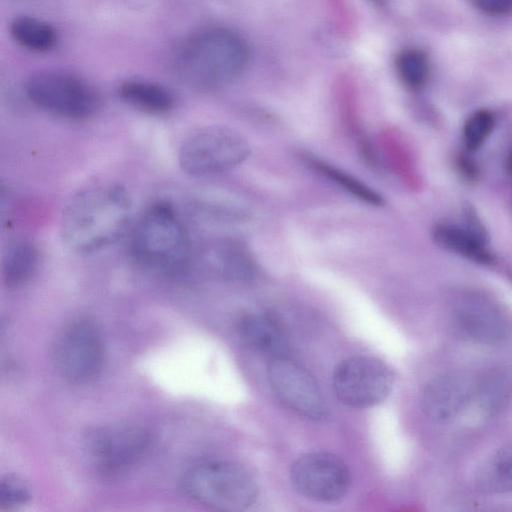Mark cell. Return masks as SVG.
<instances>
[{
    "label": "cell",
    "mask_w": 512,
    "mask_h": 512,
    "mask_svg": "<svg viewBox=\"0 0 512 512\" xmlns=\"http://www.w3.org/2000/svg\"><path fill=\"white\" fill-rule=\"evenodd\" d=\"M10 33L19 45L37 52L52 49L57 41V34L51 25L28 16L13 19Z\"/></svg>",
    "instance_id": "ffe728a7"
},
{
    "label": "cell",
    "mask_w": 512,
    "mask_h": 512,
    "mask_svg": "<svg viewBox=\"0 0 512 512\" xmlns=\"http://www.w3.org/2000/svg\"><path fill=\"white\" fill-rule=\"evenodd\" d=\"M149 431L139 425L120 424L90 430L85 447L104 471H115L133 464L148 449Z\"/></svg>",
    "instance_id": "8fae6325"
},
{
    "label": "cell",
    "mask_w": 512,
    "mask_h": 512,
    "mask_svg": "<svg viewBox=\"0 0 512 512\" xmlns=\"http://www.w3.org/2000/svg\"><path fill=\"white\" fill-rule=\"evenodd\" d=\"M30 101L42 110L68 119H86L100 108L96 90L80 77L61 71H42L25 84Z\"/></svg>",
    "instance_id": "8992f818"
},
{
    "label": "cell",
    "mask_w": 512,
    "mask_h": 512,
    "mask_svg": "<svg viewBox=\"0 0 512 512\" xmlns=\"http://www.w3.org/2000/svg\"><path fill=\"white\" fill-rule=\"evenodd\" d=\"M290 480L302 496L317 502H335L349 490L351 476L346 463L324 451L306 453L290 469Z\"/></svg>",
    "instance_id": "30bf717a"
},
{
    "label": "cell",
    "mask_w": 512,
    "mask_h": 512,
    "mask_svg": "<svg viewBox=\"0 0 512 512\" xmlns=\"http://www.w3.org/2000/svg\"><path fill=\"white\" fill-rule=\"evenodd\" d=\"M31 497L29 485L20 477L7 475L0 480V508L13 509L26 504Z\"/></svg>",
    "instance_id": "d4e9b609"
},
{
    "label": "cell",
    "mask_w": 512,
    "mask_h": 512,
    "mask_svg": "<svg viewBox=\"0 0 512 512\" xmlns=\"http://www.w3.org/2000/svg\"><path fill=\"white\" fill-rule=\"evenodd\" d=\"M495 124L493 114L485 109L473 112L465 121L462 138L468 151L479 149L491 134Z\"/></svg>",
    "instance_id": "cb8c5ba5"
},
{
    "label": "cell",
    "mask_w": 512,
    "mask_h": 512,
    "mask_svg": "<svg viewBox=\"0 0 512 512\" xmlns=\"http://www.w3.org/2000/svg\"><path fill=\"white\" fill-rule=\"evenodd\" d=\"M239 338L249 348L270 359L286 355L287 335L281 321L271 313H248L236 322Z\"/></svg>",
    "instance_id": "5bb4252c"
},
{
    "label": "cell",
    "mask_w": 512,
    "mask_h": 512,
    "mask_svg": "<svg viewBox=\"0 0 512 512\" xmlns=\"http://www.w3.org/2000/svg\"><path fill=\"white\" fill-rule=\"evenodd\" d=\"M477 481L488 492L512 491V444L500 448L486 461Z\"/></svg>",
    "instance_id": "44dd1931"
},
{
    "label": "cell",
    "mask_w": 512,
    "mask_h": 512,
    "mask_svg": "<svg viewBox=\"0 0 512 512\" xmlns=\"http://www.w3.org/2000/svg\"><path fill=\"white\" fill-rule=\"evenodd\" d=\"M457 165L459 167L460 172L464 175V177L472 180L477 176V168L475 164L468 158L460 157L457 160Z\"/></svg>",
    "instance_id": "83f0119b"
},
{
    "label": "cell",
    "mask_w": 512,
    "mask_h": 512,
    "mask_svg": "<svg viewBox=\"0 0 512 512\" xmlns=\"http://www.w3.org/2000/svg\"><path fill=\"white\" fill-rule=\"evenodd\" d=\"M40 260V250L33 241L25 238L14 240L2 256L1 274L4 284L9 288L27 284L36 274Z\"/></svg>",
    "instance_id": "2e32d148"
},
{
    "label": "cell",
    "mask_w": 512,
    "mask_h": 512,
    "mask_svg": "<svg viewBox=\"0 0 512 512\" xmlns=\"http://www.w3.org/2000/svg\"><path fill=\"white\" fill-rule=\"evenodd\" d=\"M506 167L508 172L512 175V151L509 153L506 160Z\"/></svg>",
    "instance_id": "f1b7e54d"
},
{
    "label": "cell",
    "mask_w": 512,
    "mask_h": 512,
    "mask_svg": "<svg viewBox=\"0 0 512 512\" xmlns=\"http://www.w3.org/2000/svg\"><path fill=\"white\" fill-rule=\"evenodd\" d=\"M396 70L401 81L410 88H419L429 75V60L420 49L407 48L396 58Z\"/></svg>",
    "instance_id": "603a6c76"
},
{
    "label": "cell",
    "mask_w": 512,
    "mask_h": 512,
    "mask_svg": "<svg viewBox=\"0 0 512 512\" xmlns=\"http://www.w3.org/2000/svg\"><path fill=\"white\" fill-rule=\"evenodd\" d=\"M250 154L247 140L224 126H206L189 133L178 149V163L193 177L209 176L241 164Z\"/></svg>",
    "instance_id": "5b68a950"
},
{
    "label": "cell",
    "mask_w": 512,
    "mask_h": 512,
    "mask_svg": "<svg viewBox=\"0 0 512 512\" xmlns=\"http://www.w3.org/2000/svg\"><path fill=\"white\" fill-rule=\"evenodd\" d=\"M434 242L442 249L480 264L493 262L491 252L482 241L466 227L453 224H438L432 232Z\"/></svg>",
    "instance_id": "ac0fdd59"
},
{
    "label": "cell",
    "mask_w": 512,
    "mask_h": 512,
    "mask_svg": "<svg viewBox=\"0 0 512 512\" xmlns=\"http://www.w3.org/2000/svg\"><path fill=\"white\" fill-rule=\"evenodd\" d=\"M308 163L323 177L329 179L355 198H358L370 205L380 206L383 204L384 200L381 195L349 173L342 171L329 163L314 158L309 159Z\"/></svg>",
    "instance_id": "7402d4cb"
},
{
    "label": "cell",
    "mask_w": 512,
    "mask_h": 512,
    "mask_svg": "<svg viewBox=\"0 0 512 512\" xmlns=\"http://www.w3.org/2000/svg\"><path fill=\"white\" fill-rule=\"evenodd\" d=\"M464 217L466 222V228L475 234L482 241L487 242V232L480 222L478 216L473 211V209L468 206L464 209Z\"/></svg>",
    "instance_id": "4316f807"
},
{
    "label": "cell",
    "mask_w": 512,
    "mask_h": 512,
    "mask_svg": "<svg viewBox=\"0 0 512 512\" xmlns=\"http://www.w3.org/2000/svg\"><path fill=\"white\" fill-rule=\"evenodd\" d=\"M512 394V379L501 370L488 372L476 381L474 393L467 408H476L483 416H492L508 403Z\"/></svg>",
    "instance_id": "d6986e66"
},
{
    "label": "cell",
    "mask_w": 512,
    "mask_h": 512,
    "mask_svg": "<svg viewBox=\"0 0 512 512\" xmlns=\"http://www.w3.org/2000/svg\"><path fill=\"white\" fill-rule=\"evenodd\" d=\"M131 199L117 183H97L76 192L65 205L60 235L65 245L89 253L117 241L131 217Z\"/></svg>",
    "instance_id": "6da1fadb"
},
{
    "label": "cell",
    "mask_w": 512,
    "mask_h": 512,
    "mask_svg": "<svg viewBox=\"0 0 512 512\" xmlns=\"http://www.w3.org/2000/svg\"><path fill=\"white\" fill-rule=\"evenodd\" d=\"M394 375L381 360L352 356L339 362L332 374L334 393L342 404L362 409L375 406L390 394Z\"/></svg>",
    "instance_id": "ba28073f"
},
{
    "label": "cell",
    "mask_w": 512,
    "mask_h": 512,
    "mask_svg": "<svg viewBox=\"0 0 512 512\" xmlns=\"http://www.w3.org/2000/svg\"><path fill=\"white\" fill-rule=\"evenodd\" d=\"M120 98L133 108L152 115H163L175 106L174 95L160 84L130 79L118 88Z\"/></svg>",
    "instance_id": "e0dca14e"
},
{
    "label": "cell",
    "mask_w": 512,
    "mask_h": 512,
    "mask_svg": "<svg viewBox=\"0 0 512 512\" xmlns=\"http://www.w3.org/2000/svg\"><path fill=\"white\" fill-rule=\"evenodd\" d=\"M54 362L59 374L73 384H84L100 373L104 360L101 334L88 318L69 322L54 344Z\"/></svg>",
    "instance_id": "52a82bcc"
},
{
    "label": "cell",
    "mask_w": 512,
    "mask_h": 512,
    "mask_svg": "<svg viewBox=\"0 0 512 512\" xmlns=\"http://www.w3.org/2000/svg\"><path fill=\"white\" fill-rule=\"evenodd\" d=\"M476 381L463 372H449L432 379L422 394L426 416L436 422H449L470 404Z\"/></svg>",
    "instance_id": "7c38bea8"
},
{
    "label": "cell",
    "mask_w": 512,
    "mask_h": 512,
    "mask_svg": "<svg viewBox=\"0 0 512 512\" xmlns=\"http://www.w3.org/2000/svg\"><path fill=\"white\" fill-rule=\"evenodd\" d=\"M270 387L288 409L307 419L323 421L328 406L313 375L287 355L270 359L267 367Z\"/></svg>",
    "instance_id": "9c48e42d"
},
{
    "label": "cell",
    "mask_w": 512,
    "mask_h": 512,
    "mask_svg": "<svg viewBox=\"0 0 512 512\" xmlns=\"http://www.w3.org/2000/svg\"><path fill=\"white\" fill-rule=\"evenodd\" d=\"M479 8L492 15H503L512 11V0H476Z\"/></svg>",
    "instance_id": "484cf974"
},
{
    "label": "cell",
    "mask_w": 512,
    "mask_h": 512,
    "mask_svg": "<svg viewBox=\"0 0 512 512\" xmlns=\"http://www.w3.org/2000/svg\"><path fill=\"white\" fill-rule=\"evenodd\" d=\"M249 60V48L237 32L221 27L204 29L177 49L173 68L187 85L213 89L236 79Z\"/></svg>",
    "instance_id": "7a4b0ae2"
},
{
    "label": "cell",
    "mask_w": 512,
    "mask_h": 512,
    "mask_svg": "<svg viewBox=\"0 0 512 512\" xmlns=\"http://www.w3.org/2000/svg\"><path fill=\"white\" fill-rule=\"evenodd\" d=\"M131 253L142 266L175 273L189 256V237L177 210L168 201L152 203L139 218L131 237Z\"/></svg>",
    "instance_id": "3957f363"
},
{
    "label": "cell",
    "mask_w": 512,
    "mask_h": 512,
    "mask_svg": "<svg viewBox=\"0 0 512 512\" xmlns=\"http://www.w3.org/2000/svg\"><path fill=\"white\" fill-rule=\"evenodd\" d=\"M182 487L194 501L225 512L246 510L258 496V486L251 474L228 461H208L191 467Z\"/></svg>",
    "instance_id": "277c9868"
},
{
    "label": "cell",
    "mask_w": 512,
    "mask_h": 512,
    "mask_svg": "<svg viewBox=\"0 0 512 512\" xmlns=\"http://www.w3.org/2000/svg\"><path fill=\"white\" fill-rule=\"evenodd\" d=\"M456 326L470 340L486 345L501 342L508 333V325L498 309L487 300L466 296L454 306Z\"/></svg>",
    "instance_id": "4fadbf2b"
},
{
    "label": "cell",
    "mask_w": 512,
    "mask_h": 512,
    "mask_svg": "<svg viewBox=\"0 0 512 512\" xmlns=\"http://www.w3.org/2000/svg\"><path fill=\"white\" fill-rule=\"evenodd\" d=\"M205 260L213 273L229 282H249L257 272L251 251L237 239L226 238L213 243L206 251Z\"/></svg>",
    "instance_id": "9a60e30c"
}]
</instances>
